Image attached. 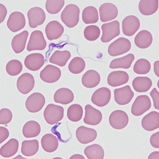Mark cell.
<instances>
[{
	"label": "cell",
	"instance_id": "cell-1",
	"mask_svg": "<svg viewBox=\"0 0 159 159\" xmlns=\"http://www.w3.org/2000/svg\"><path fill=\"white\" fill-rule=\"evenodd\" d=\"M80 12V10L78 6L73 4H69L61 12V21L67 27H74L79 21Z\"/></svg>",
	"mask_w": 159,
	"mask_h": 159
},
{
	"label": "cell",
	"instance_id": "cell-2",
	"mask_svg": "<svg viewBox=\"0 0 159 159\" xmlns=\"http://www.w3.org/2000/svg\"><path fill=\"white\" fill-rule=\"evenodd\" d=\"M63 107L54 104H49L43 111V117L48 124L55 125L61 120L64 117Z\"/></svg>",
	"mask_w": 159,
	"mask_h": 159
},
{
	"label": "cell",
	"instance_id": "cell-3",
	"mask_svg": "<svg viewBox=\"0 0 159 159\" xmlns=\"http://www.w3.org/2000/svg\"><path fill=\"white\" fill-rule=\"evenodd\" d=\"M102 35L101 42L107 43L120 34V24L119 21L115 20L107 24H103L101 27Z\"/></svg>",
	"mask_w": 159,
	"mask_h": 159
},
{
	"label": "cell",
	"instance_id": "cell-4",
	"mask_svg": "<svg viewBox=\"0 0 159 159\" xmlns=\"http://www.w3.org/2000/svg\"><path fill=\"white\" fill-rule=\"evenodd\" d=\"M131 48V43L126 38H118L111 43L108 47V52L111 56H117L124 54Z\"/></svg>",
	"mask_w": 159,
	"mask_h": 159
},
{
	"label": "cell",
	"instance_id": "cell-5",
	"mask_svg": "<svg viewBox=\"0 0 159 159\" xmlns=\"http://www.w3.org/2000/svg\"><path fill=\"white\" fill-rule=\"evenodd\" d=\"M46 45L47 43L43 37V33L41 31H34L31 34L27 49L29 52L43 51L45 49Z\"/></svg>",
	"mask_w": 159,
	"mask_h": 159
},
{
	"label": "cell",
	"instance_id": "cell-6",
	"mask_svg": "<svg viewBox=\"0 0 159 159\" xmlns=\"http://www.w3.org/2000/svg\"><path fill=\"white\" fill-rule=\"evenodd\" d=\"M129 121V116L123 110L114 111L110 114L109 118V122L110 126L116 129H124L128 125Z\"/></svg>",
	"mask_w": 159,
	"mask_h": 159
},
{
	"label": "cell",
	"instance_id": "cell-7",
	"mask_svg": "<svg viewBox=\"0 0 159 159\" xmlns=\"http://www.w3.org/2000/svg\"><path fill=\"white\" fill-rule=\"evenodd\" d=\"M151 107V102L148 96L142 95L138 97L132 105L131 112L135 116L142 115Z\"/></svg>",
	"mask_w": 159,
	"mask_h": 159
},
{
	"label": "cell",
	"instance_id": "cell-8",
	"mask_svg": "<svg viewBox=\"0 0 159 159\" xmlns=\"http://www.w3.org/2000/svg\"><path fill=\"white\" fill-rule=\"evenodd\" d=\"M45 103V98L43 94L35 92L31 94L25 101V107L29 112L36 113L42 110Z\"/></svg>",
	"mask_w": 159,
	"mask_h": 159
},
{
	"label": "cell",
	"instance_id": "cell-9",
	"mask_svg": "<svg viewBox=\"0 0 159 159\" xmlns=\"http://www.w3.org/2000/svg\"><path fill=\"white\" fill-rule=\"evenodd\" d=\"M35 81L34 76L28 73H25L19 77L16 82V87L22 94H27L33 90Z\"/></svg>",
	"mask_w": 159,
	"mask_h": 159
},
{
	"label": "cell",
	"instance_id": "cell-10",
	"mask_svg": "<svg viewBox=\"0 0 159 159\" xmlns=\"http://www.w3.org/2000/svg\"><path fill=\"white\" fill-rule=\"evenodd\" d=\"M29 25L31 28H36L42 25L46 20L45 13L42 8L34 7L29 10L27 13Z\"/></svg>",
	"mask_w": 159,
	"mask_h": 159
},
{
	"label": "cell",
	"instance_id": "cell-11",
	"mask_svg": "<svg viewBox=\"0 0 159 159\" xmlns=\"http://www.w3.org/2000/svg\"><path fill=\"white\" fill-rule=\"evenodd\" d=\"M61 74V70L58 67L48 65L40 73V78L46 83H53L58 81Z\"/></svg>",
	"mask_w": 159,
	"mask_h": 159
},
{
	"label": "cell",
	"instance_id": "cell-12",
	"mask_svg": "<svg viewBox=\"0 0 159 159\" xmlns=\"http://www.w3.org/2000/svg\"><path fill=\"white\" fill-rule=\"evenodd\" d=\"M134 96V92L129 85L116 89L114 90L115 100L116 103L121 106L129 104Z\"/></svg>",
	"mask_w": 159,
	"mask_h": 159
},
{
	"label": "cell",
	"instance_id": "cell-13",
	"mask_svg": "<svg viewBox=\"0 0 159 159\" xmlns=\"http://www.w3.org/2000/svg\"><path fill=\"white\" fill-rule=\"evenodd\" d=\"M25 25V16L20 12H14L10 15L7 21V26L10 30L16 33L23 29Z\"/></svg>",
	"mask_w": 159,
	"mask_h": 159
},
{
	"label": "cell",
	"instance_id": "cell-14",
	"mask_svg": "<svg viewBox=\"0 0 159 159\" xmlns=\"http://www.w3.org/2000/svg\"><path fill=\"white\" fill-rule=\"evenodd\" d=\"M140 27L139 19L134 16H129L125 17L122 22L123 34L127 36H132L135 34Z\"/></svg>",
	"mask_w": 159,
	"mask_h": 159
},
{
	"label": "cell",
	"instance_id": "cell-15",
	"mask_svg": "<svg viewBox=\"0 0 159 159\" xmlns=\"http://www.w3.org/2000/svg\"><path fill=\"white\" fill-rule=\"evenodd\" d=\"M111 99V91L107 88H101L92 94L91 101L98 107H105L108 104Z\"/></svg>",
	"mask_w": 159,
	"mask_h": 159
},
{
	"label": "cell",
	"instance_id": "cell-16",
	"mask_svg": "<svg viewBox=\"0 0 159 159\" xmlns=\"http://www.w3.org/2000/svg\"><path fill=\"white\" fill-rule=\"evenodd\" d=\"M76 139L80 143L87 144L94 141L97 137V133L94 129L85 126H80L75 133Z\"/></svg>",
	"mask_w": 159,
	"mask_h": 159
},
{
	"label": "cell",
	"instance_id": "cell-17",
	"mask_svg": "<svg viewBox=\"0 0 159 159\" xmlns=\"http://www.w3.org/2000/svg\"><path fill=\"white\" fill-rule=\"evenodd\" d=\"M100 20L102 22L111 21L117 18L118 14L117 7L111 3H105L99 7Z\"/></svg>",
	"mask_w": 159,
	"mask_h": 159
},
{
	"label": "cell",
	"instance_id": "cell-18",
	"mask_svg": "<svg viewBox=\"0 0 159 159\" xmlns=\"http://www.w3.org/2000/svg\"><path fill=\"white\" fill-rule=\"evenodd\" d=\"M85 117L83 121L88 125L96 126L101 123L102 119L101 112L91 105H87L85 107Z\"/></svg>",
	"mask_w": 159,
	"mask_h": 159
},
{
	"label": "cell",
	"instance_id": "cell-19",
	"mask_svg": "<svg viewBox=\"0 0 159 159\" xmlns=\"http://www.w3.org/2000/svg\"><path fill=\"white\" fill-rule=\"evenodd\" d=\"M24 63L25 67L29 70L37 71L44 65V56L40 53L31 54L25 57Z\"/></svg>",
	"mask_w": 159,
	"mask_h": 159
},
{
	"label": "cell",
	"instance_id": "cell-20",
	"mask_svg": "<svg viewBox=\"0 0 159 159\" xmlns=\"http://www.w3.org/2000/svg\"><path fill=\"white\" fill-rule=\"evenodd\" d=\"M129 75L124 71H114L109 74L107 82L109 85L112 87H117L125 84L129 82Z\"/></svg>",
	"mask_w": 159,
	"mask_h": 159
},
{
	"label": "cell",
	"instance_id": "cell-21",
	"mask_svg": "<svg viewBox=\"0 0 159 159\" xmlns=\"http://www.w3.org/2000/svg\"><path fill=\"white\" fill-rule=\"evenodd\" d=\"M64 31L63 25L57 21H52L47 24L45 33L49 40L57 39L60 38Z\"/></svg>",
	"mask_w": 159,
	"mask_h": 159
},
{
	"label": "cell",
	"instance_id": "cell-22",
	"mask_svg": "<svg viewBox=\"0 0 159 159\" xmlns=\"http://www.w3.org/2000/svg\"><path fill=\"white\" fill-rule=\"evenodd\" d=\"M142 126L145 130L148 132L159 129V112L152 111L144 116L142 120Z\"/></svg>",
	"mask_w": 159,
	"mask_h": 159
},
{
	"label": "cell",
	"instance_id": "cell-23",
	"mask_svg": "<svg viewBox=\"0 0 159 159\" xmlns=\"http://www.w3.org/2000/svg\"><path fill=\"white\" fill-rule=\"evenodd\" d=\"M101 80L99 73L94 70H88L82 78V83L87 88H93L99 84Z\"/></svg>",
	"mask_w": 159,
	"mask_h": 159
},
{
	"label": "cell",
	"instance_id": "cell-24",
	"mask_svg": "<svg viewBox=\"0 0 159 159\" xmlns=\"http://www.w3.org/2000/svg\"><path fill=\"white\" fill-rule=\"evenodd\" d=\"M74 98V94L72 91L65 88L57 90L54 96V100L56 103L64 105L71 103Z\"/></svg>",
	"mask_w": 159,
	"mask_h": 159
},
{
	"label": "cell",
	"instance_id": "cell-25",
	"mask_svg": "<svg viewBox=\"0 0 159 159\" xmlns=\"http://www.w3.org/2000/svg\"><path fill=\"white\" fill-rule=\"evenodd\" d=\"M28 35L29 33L27 31L25 30L13 37L11 46L15 53L19 54L25 50Z\"/></svg>",
	"mask_w": 159,
	"mask_h": 159
},
{
	"label": "cell",
	"instance_id": "cell-26",
	"mask_svg": "<svg viewBox=\"0 0 159 159\" xmlns=\"http://www.w3.org/2000/svg\"><path fill=\"white\" fill-rule=\"evenodd\" d=\"M153 42V37L148 30H142L138 33L134 39L136 46L141 49L150 47Z\"/></svg>",
	"mask_w": 159,
	"mask_h": 159
},
{
	"label": "cell",
	"instance_id": "cell-27",
	"mask_svg": "<svg viewBox=\"0 0 159 159\" xmlns=\"http://www.w3.org/2000/svg\"><path fill=\"white\" fill-rule=\"evenodd\" d=\"M158 7V0H141L139 5V11L144 16L153 15L157 11Z\"/></svg>",
	"mask_w": 159,
	"mask_h": 159
},
{
	"label": "cell",
	"instance_id": "cell-28",
	"mask_svg": "<svg viewBox=\"0 0 159 159\" xmlns=\"http://www.w3.org/2000/svg\"><path fill=\"white\" fill-rule=\"evenodd\" d=\"M41 144L45 151L52 153L55 152L58 148V139L52 134H46L42 138Z\"/></svg>",
	"mask_w": 159,
	"mask_h": 159
},
{
	"label": "cell",
	"instance_id": "cell-29",
	"mask_svg": "<svg viewBox=\"0 0 159 159\" xmlns=\"http://www.w3.org/2000/svg\"><path fill=\"white\" fill-rule=\"evenodd\" d=\"M19 142L15 139H10L7 143L1 148L0 154L4 157H12L18 152Z\"/></svg>",
	"mask_w": 159,
	"mask_h": 159
},
{
	"label": "cell",
	"instance_id": "cell-30",
	"mask_svg": "<svg viewBox=\"0 0 159 159\" xmlns=\"http://www.w3.org/2000/svg\"><path fill=\"white\" fill-rule=\"evenodd\" d=\"M135 59V56L132 54H129L126 56L121 58H116L111 61L109 67L110 69H129L132 65L133 61Z\"/></svg>",
	"mask_w": 159,
	"mask_h": 159
},
{
	"label": "cell",
	"instance_id": "cell-31",
	"mask_svg": "<svg viewBox=\"0 0 159 159\" xmlns=\"http://www.w3.org/2000/svg\"><path fill=\"white\" fill-rule=\"evenodd\" d=\"M40 132L41 127L39 123L34 120L27 122L22 129V133L26 138H36L39 135Z\"/></svg>",
	"mask_w": 159,
	"mask_h": 159
},
{
	"label": "cell",
	"instance_id": "cell-32",
	"mask_svg": "<svg viewBox=\"0 0 159 159\" xmlns=\"http://www.w3.org/2000/svg\"><path fill=\"white\" fill-rule=\"evenodd\" d=\"M132 85L136 92H146L152 87V80L148 77H137L133 80Z\"/></svg>",
	"mask_w": 159,
	"mask_h": 159
},
{
	"label": "cell",
	"instance_id": "cell-33",
	"mask_svg": "<svg viewBox=\"0 0 159 159\" xmlns=\"http://www.w3.org/2000/svg\"><path fill=\"white\" fill-rule=\"evenodd\" d=\"M71 54L68 51H56L49 58V62L61 67L64 66L70 60Z\"/></svg>",
	"mask_w": 159,
	"mask_h": 159
},
{
	"label": "cell",
	"instance_id": "cell-34",
	"mask_svg": "<svg viewBox=\"0 0 159 159\" xmlns=\"http://www.w3.org/2000/svg\"><path fill=\"white\" fill-rule=\"evenodd\" d=\"M39 150V142L37 139L25 140L22 142V154L25 157H32L37 153Z\"/></svg>",
	"mask_w": 159,
	"mask_h": 159
},
{
	"label": "cell",
	"instance_id": "cell-35",
	"mask_svg": "<svg viewBox=\"0 0 159 159\" xmlns=\"http://www.w3.org/2000/svg\"><path fill=\"white\" fill-rule=\"evenodd\" d=\"M84 152L89 159H103L105 156L103 148L98 144H92L87 147Z\"/></svg>",
	"mask_w": 159,
	"mask_h": 159
},
{
	"label": "cell",
	"instance_id": "cell-36",
	"mask_svg": "<svg viewBox=\"0 0 159 159\" xmlns=\"http://www.w3.org/2000/svg\"><path fill=\"white\" fill-rule=\"evenodd\" d=\"M99 20L98 12L96 7L89 6L82 12V20L85 24H96Z\"/></svg>",
	"mask_w": 159,
	"mask_h": 159
},
{
	"label": "cell",
	"instance_id": "cell-37",
	"mask_svg": "<svg viewBox=\"0 0 159 159\" xmlns=\"http://www.w3.org/2000/svg\"><path fill=\"white\" fill-rule=\"evenodd\" d=\"M83 108L81 105L73 104L67 109V118L73 122L80 121L83 116Z\"/></svg>",
	"mask_w": 159,
	"mask_h": 159
},
{
	"label": "cell",
	"instance_id": "cell-38",
	"mask_svg": "<svg viewBox=\"0 0 159 159\" xmlns=\"http://www.w3.org/2000/svg\"><path fill=\"white\" fill-rule=\"evenodd\" d=\"M85 67L84 61L79 57L73 58L69 65V70L73 74H78L82 72Z\"/></svg>",
	"mask_w": 159,
	"mask_h": 159
},
{
	"label": "cell",
	"instance_id": "cell-39",
	"mask_svg": "<svg viewBox=\"0 0 159 159\" xmlns=\"http://www.w3.org/2000/svg\"><path fill=\"white\" fill-rule=\"evenodd\" d=\"M64 4V0H47L45 4L46 9L50 14L55 15L60 12Z\"/></svg>",
	"mask_w": 159,
	"mask_h": 159
},
{
	"label": "cell",
	"instance_id": "cell-40",
	"mask_svg": "<svg viewBox=\"0 0 159 159\" xmlns=\"http://www.w3.org/2000/svg\"><path fill=\"white\" fill-rule=\"evenodd\" d=\"M151 70L150 61L144 58H141L136 61L133 67L134 72L138 74H146Z\"/></svg>",
	"mask_w": 159,
	"mask_h": 159
},
{
	"label": "cell",
	"instance_id": "cell-41",
	"mask_svg": "<svg viewBox=\"0 0 159 159\" xmlns=\"http://www.w3.org/2000/svg\"><path fill=\"white\" fill-rule=\"evenodd\" d=\"M22 70V64L18 60H11L6 65L7 72L11 76L18 75L21 72Z\"/></svg>",
	"mask_w": 159,
	"mask_h": 159
},
{
	"label": "cell",
	"instance_id": "cell-42",
	"mask_svg": "<svg viewBox=\"0 0 159 159\" xmlns=\"http://www.w3.org/2000/svg\"><path fill=\"white\" fill-rule=\"evenodd\" d=\"M100 34L99 28L94 25H88L84 30V36L86 39L93 42L97 39Z\"/></svg>",
	"mask_w": 159,
	"mask_h": 159
},
{
	"label": "cell",
	"instance_id": "cell-43",
	"mask_svg": "<svg viewBox=\"0 0 159 159\" xmlns=\"http://www.w3.org/2000/svg\"><path fill=\"white\" fill-rule=\"evenodd\" d=\"M12 119V113L7 108H3L0 110V124L7 125Z\"/></svg>",
	"mask_w": 159,
	"mask_h": 159
},
{
	"label": "cell",
	"instance_id": "cell-44",
	"mask_svg": "<svg viewBox=\"0 0 159 159\" xmlns=\"http://www.w3.org/2000/svg\"><path fill=\"white\" fill-rule=\"evenodd\" d=\"M150 96H151L153 101L154 107L157 110H159V93L156 88H154L150 92Z\"/></svg>",
	"mask_w": 159,
	"mask_h": 159
},
{
	"label": "cell",
	"instance_id": "cell-45",
	"mask_svg": "<svg viewBox=\"0 0 159 159\" xmlns=\"http://www.w3.org/2000/svg\"><path fill=\"white\" fill-rule=\"evenodd\" d=\"M150 143L152 147L156 148H159V132L153 134L150 138Z\"/></svg>",
	"mask_w": 159,
	"mask_h": 159
},
{
	"label": "cell",
	"instance_id": "cell-46",
	"mask_svg": "<svg viewBox=\"0 0 159 159\" xmlns=\"http://www.w3.org/2000/svg\"><path fill=\"white\" fill-rule=\"evenodd\" d=\"M9 136V132L6 127H0V144L6 141Z\"/></svg>",
	"mask_w": 159,
	"mask_h": 159
},
{
	"label": "cell",
	"instance_id": "cell-47",
	"mask_svg": "<svg viewBox=\"0 0 159 159\" xmlns=\"http://www.w3.org/2000/svg\"><path fill=\"white\" fill-rule=\"evenodd\" d=\"M7 15V9L5 6H3L2 4H0V16H1V21L0 22L2 23L3 21L6 16Z\"/></svg>",
	"mask_w": 159,
	"mask_h": 159
},
{
	"label": "cell",
	"instance_id": "cell-48",
	"mask_svg": "<svg viewBox=\"0 0 159 159\" xmlns=\"http://www.w3.org/2000/svg\"><path fill=\"white\" fill-rule=\"evenodd\" d=\"M154 70L156 75L159 77V61H157L154 64Z\"/></svg>",
	"mask_w": 159,
	"mask_h": 159
},
{
	"label": "cell",
	"instance_id": "cell-49",
	"mask_svg": "<svg viewBox=\"0 0 159 159\" xmlns=\"http://www.w3.org/2000/svg\"><path fill=\"white\" fill-rule=\"evenodd\" d=\"M159 151H156L150 154L148 156V159H159Z\"/></svg>",
	"mask_w": 159,
	"mask_h": 159
},
{
	"label": "cell",
	"instance_id": "cell-50",
	"mask_svg": "<svg viewBox=\"0 0 159 159\" xmlns=\"http://www.w3.org/2000/svg\"><path fill=\"white\" fill-rule=\"evenodd\" d=\"M70 159H84V157L80 154H75L70 158Z\"/></svg>",
	"mask_w": 159,
	"mask_h": 159
}]
</instances>
